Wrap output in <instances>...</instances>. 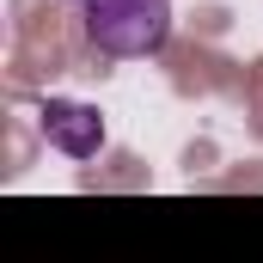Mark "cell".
<instances>
[{"instance_id":"2","label":"cell","mask_w":263,"mask_h":263,"mask_svg":"<svg viewBox=\"0 0 263 263\" xmlns=\"http://www.w3.org/2000/svg\"><path fill=\"white\" fill-rule=\"evenodd\" d=\"M43 141L67 153V159H98V147H104V117L92 110V104H80V98H49L43 104Z\"/></svg>"},{"instance_id":"1","label":"cell","mask_w":263,"mask_h":263,"mask_svg":"<svg viewBox=\"0 0 263 263\" xmlns=\"http://www.w3.org/2000/svg\"><path fill=\"white\" fill-rule=\"evenodd\" d=\"M86 43L104 55H153L172 37V0H86L80 6Z\"/></svg>"}]
</instances>
